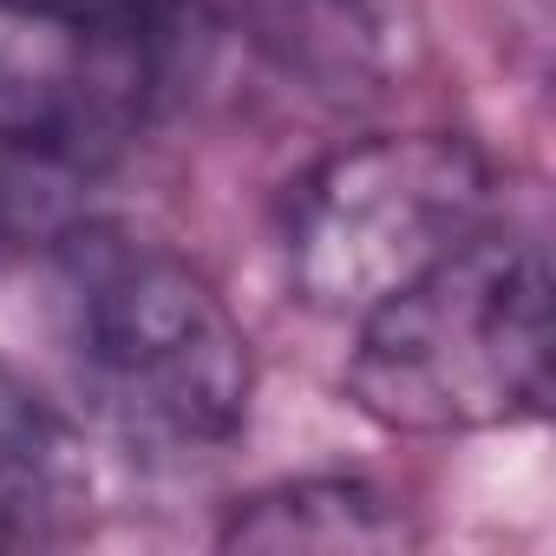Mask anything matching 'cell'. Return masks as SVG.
Masks as SVG:
<instances>
[{
	"mask_svg": "<svg viewBox=\"0 0 556 556\" xmlns=\"http://www.w3.org/2000/svg\"><path fill=\"white\" fill-rule=\"evenodd\" d=\"M14 242H21V216H14V203H8V197H0V268H8Z\"/></svg>",
	"mask_w": 556,
	"mask_h": 556,
	"instance_id": "obj_8",
	"label": "cell"
},
{
	"mask_svg": "<svg viewBox=\"0 0 556 556\" xmlns=\"http://www.w3.org/2000/svg\"><path fill=\"white\" fill-rule=\"evenodd\" d=\"M491 216V164L445 131H380L321 157L282 203V262L302 308L361 321Z\"/></svg>",
	"mask_w": 556,
	"mask_h": 556,
	"instance_id": "obj_3",
	"label": "cell"
},
{
	"mask_svg": "<svg viewBox=\"0 0 556 556\" xmlns=\"http://www.w3.org/2000/svg\"><path fill=\"white\" fill-rule=\"evenodd\" d=\"M348 393L387 432H497L549 406V255L478 229L354 321Z\"/></svg>",
	"mask_w": 556,
	"mask_h": 556,
	"instance_id": "obj_2",
	"label": "cell"
},
{
	"mask_svg": "<svg viewBox=\"0 0 556 556\" xmlns=\"http://www.w3.org/2000/svg\"><path fill=\"white\" fill-rule=\"evenodd\" d=\"M86 465L60 406L0 361V543H34L79 504Z\"/></svg>",
	"mask_w": 556,
	"mask_h": 556,
	"instance_id": "obj_6",
	"label": "cell"
},
{
	"mask_svg": "<svg viewBox=\"0 0 556 556\" xmlns=\"http://www.w3.org/2000/svg\"><path fill=\"white\" fill-rule=\"evenodd\" d=\"M21 8H47V14L86 21V27L138 34V40H157L170 53H190V34H197V0H21Z\"/></svg>",
	"mask_w": 556,
	"mask_h": 556,
	"instance_id": "obj_7",
	"label": "cell"
},
{
	"mask_svg": "<svg viewBox=\"0 0 556 556\" xmlns=\"http://www.w3.org/2000/svg\"><path fill=\"white\" fill-rule=\"evenodd\" d=\"M60 308L79 387L118 439L197 458L242 432L255 354L184 255L79 229L60 255Z\"/></svg>",
	"mask_w": 556,
	"mask_h": 556,
	"instance_id": "obj_1",
	"label": "cell"
},
{
	"mask_svg": "<svg viewBox=\"0 0 556 556\" xmlns=\"http://www.w3.org/2000/svg\"><path fill=\"white\" fill-rule=\"evenodd\" d=\"M184 53L0 0V197L99 177L151 118Z\"/></svg>",
	"mask_w": 556,
	"mask_h": 556,
	"instance_id": "obj_4",
	"label": "cell"
},
{
	"mask_svg": "<svg viewBox=\"0 0 556 556\" xmlns=\"http://www.w3.org/2000/svg\"><path fill=\"white\" fill-rule=\"evenodd\" d=\"M223 549H315V556H374V549H406L413 523L406 510L367 484V478H289L242 497L216 536Z\"/></svg>",
	"mask_w": 556,
	"mask_h": 556,
	"instance_id": "obj_5",
	"label": "cell"
}]
</instances>
